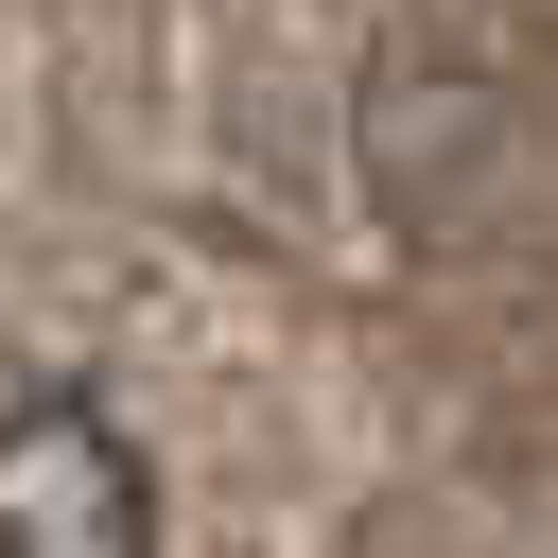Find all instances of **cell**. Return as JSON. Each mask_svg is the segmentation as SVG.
I'll return each instance as SVG.
<instances>
[{
	"mask_svg": "<svg viewBox=\"0 0 558 558\" xmlns=\"http://www.w3.org/2000/svg\"><path fill=\"white\" fill-rule=\"evenodd\" d=\"M0 558H157V471L87 384L0 401Z\"/></svg>",
	"mask_w": 558,
	"mask_h": 558,
	"instance_id": "1",
	"label": "cell"
}]
</instances>
